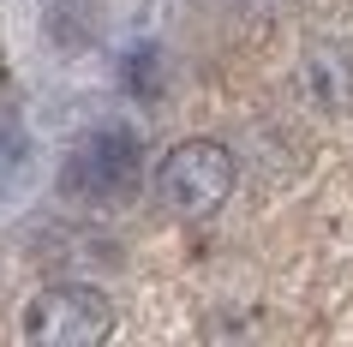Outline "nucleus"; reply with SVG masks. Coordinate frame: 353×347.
Here are the masks:
<instances>
[{"mask_svg":"<svg viewBox=\"0 0 353 347\" xmlns=\"http://www.w3.org/2000/svg\"><path fill=\"white\" fill-rule=\"evenodd\" d=\"M138 186V144L126 132H96L90 144L72 150L66 162V192L72 198H90V204H114Z\"/></svg>","mask_w":353,"mask_h":347,"instance_id":"nucleus-3","label":"nucleus"},{"mask_svg":"<svg viewBox=\"0 0 353 347\" xmlns=\"http://www.w3.org/2000/svg\"><path fill=\"white\" fill-rule=\"evenodd\" d=\"M228 192H234V156L216 138H186L156 168V198L174 216H210Z\"/></svg>","mask_w":353,"mask_h":347,"instance_id":"nucleus-1","label":"nucleus"},{"mask_svg":"<svg viewBox=\"0 0 353 347\" xmlns=\"http://www.w3.org/2000/svg\"><path fill=\"white\" fill-rule=\"evenodd\" d=\"M114 329V306L108 293L84 288V281H60V288H42L30 306H24V335L37 347H90Z\"/></svg>","mask_w":353,"mask_h":347,"instance_id":"nucleus-2","label":"nucleus"}]
</instances>
